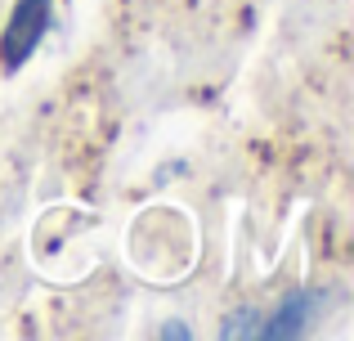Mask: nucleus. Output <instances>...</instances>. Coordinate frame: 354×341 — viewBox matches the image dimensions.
I'll return each instance as SVG.
<instances>
[{
  "label": "nucleus",
  "mask_w": 354,
  "mask_h": 341,
  "mask_svg": "<svg viewBox=\"0 0 354 341\" xmlns=\"http://www.w3.org/2000/svg\"><path fill=\"white\" fill-rule=\"evenodd\" d=\"M162 337H180V341H184V337H189V328H184V324H166Z\"/></svg>",
  "instance_id": "obj_4"
},
{
  "label": "nucleus",
  "mask_w": 354,
  "mask_h": 341,
  "mask_svg": "<svg viewBox=\"0 0 354 341\" xmlns=\"http://www.w3.org/2000/svg\"><path fill=\"white\" fill-rule=\"evenodd\" d=\"M319 310H323V292L301 288V292H292V297L274 310L269 324H260V337L265 341H292V337H301L305 328H310V319L319 315Z\"/></svg>",
  "instance_id": "obj_2"
},
{
  "label": "nucleus",
  "mask_w": 354,
  "mask_h": 341,
  "mask_svg": "<svg viewBox=\"0 0 354 341\" xmlns=\"http://www.w3.org/2000/svg\"><path fill=\"white\" fill-rule=\"evenodd\" d=\"M45 32H50V0H18L9 23H5V32H0V68L18 72L41 50Z\"/></svg>",
  "instance_id": "obj_1"
},
{
  "label": "nucleus",
  "mask_w": 354,
  "mask_h": 341,
  "mask_svg": "<svg viewBox=\"0 0 354 341\" xmlns=\"http://www.w3.org/2000/svg\"><path fill=\"white\" fill-rule=\"evenodd\" d=\"M220 337L225 341H238V337H260V310H238V315H229L225 324H220Z\"/></svg>",
  "instance_id": "obj_3"
}]
</instances>
